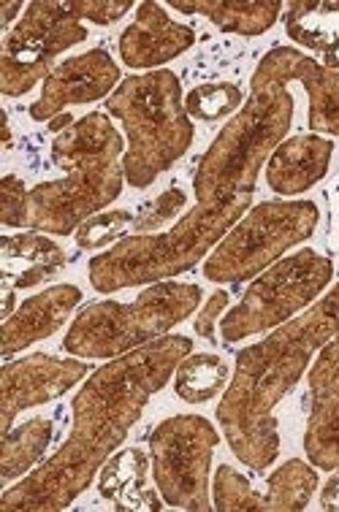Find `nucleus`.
<instances>
[{"label":"nucleus","mask_w":339,"mask_h":512,"mask_svg":"<svg viewBox=\"0 0 339 512\" xmlns=\"http://www.w3.org/2000/svg\"><path fill=\"white\" fill-rule=\"evenodd\" d=\"M74 122H76V120H74V117H71V114H68V112L57 114L55 120H49V128H47V131H49V133H55V136H60V133L68 131V128H71Z\"/></svg>","instance_id":"nucleus-34"},{"label":"nucleus","mask_w":339,"mask_h":512,"mask_svg":"<svg viewBox=\"0 0 339 512\" xmlns=\"http://www.w3.org/2000/svg\"><path fill=\"white\" fill-rule=\"evenodd\" d=\"M228 304H231V293H228V290H215V293L207 298V304L201 307V312L196 315V323H193L196 336L207 339L209 345H217V320L223 317Z\"/></svg>","instance_id":"nucleus-31"},{"label":"nucleus","mask_w":339,"mask_h":512,"mask_svg":"<svg viewBox=\"0 0 339 512\" xmlns=\"http://www.w3.org/2000/svg\"><path fill=\"white\" fill-rule=\"evenodd\" d=\"M150 458L139 447H125L114 453L98 472V494L125 512H158L163 499L150 488Z\"/></svg>","instance_id":"nucleus-18"},{"label":"nucleus","mask_w":339,"mask_h":512,"mask_svg":"<svg viewBox=\"0 0 339 512\" xmlns=\"http://www.w3.org/2000/svg\"><path fill=\"white\" fill-rule=\"evenodd\" d=\"M49 155L66 177L30 187L28 231L71 236L123 193L125 141L109 114L90 112L52 139Z\"/></svg>","instance_id":"nucleus-4"},{"label":"nucleus","mask_w":339,"mask_h":512,"mask_svg":"<svg viewBox=\"0 0 339 512\" xmlns=\"http://www.w3.org/2000/svg\"><path fill=\"white\" fill-rule=\"evenodd\" d=\"M337 334L339 282L302 315L236 353L234 374L217 404V423L231 453L253 472H266L277 461L283 445L277 407Z\"/></svg>","instance_id":"nucleus-3"},{"label":"nucleus","mask_w":339,"mask_h":512,"mask_svg":"<svg viewBox=\"0 0 339 512\" xmlns=\"http://www.w3.org/2000/svg\"><path fill=\"white\" fill-rule=\"evenodd\" d=\"M310 418L304 429V453L312 466L334 472L339 466V334L318 350L307 369Z\"/></svg>","instance_id":"nucleus-13"},{"label":"nucleus","mask_w":339,"mask_h":512,"mask_svg":"<svg viewBox=\"0 0 339 512\" xmlns=\"http://www.w3.org/2000/svg\"><path fill=\"white\" fill-rule=\"evenodd\" d=\"M133 220L136 215L128 209H112V212H98V215L87 217L74 233L76 247L87 252L104 250L109 244L114 247L117 242H123L125 233L131 231Z\"/></svg>","instance_id":"nucleus-27"},{"label":"nucleus","mask_w":339,"mask_h":512,"mask_svg":"<svg viewBox=\"0 0 339 512\" xmlns=\"http://www.w3.org/2000/svg\"><path fill=\"white\" fill-rule=\"evenodd\" d=\"M304 52L277 44L266 52L253 76L245 106L220 128L207 152L196 160L190 206L169 231L131 233L87 263L98 293L174 280L207 258L253 204L261 168L293 122L291 82H299Z\"/></svg>","instance_id":"nucleus-1"},{"label":"nucleus","mask_w":339,"mask_h":512,"mask_svg":"<svg viewBox=\"0 0 339 512\" xmlns=\"http://www.w3.org/2000/svg\"><path fill=\"white\" fill-rule=\"evenodd\" d=\"M55 439V423L49 418H30L19 423L17 429L3 431V447H0V477L3 483H17L41 466L49 445Z\"/></svg>","instance_id":"nucleus-21"},{"label":"nucleus","mask_w":339,"mask_h":512,"mask_svg":"<svg viewBox=\"0 0 339 512\" xmlns=\"http://www.w3.org/2000/svg\"><path fill=\"white\" fill-rule=\"evenodd\" d=\"M321 477L318 466L302 458H291L283 466H277L266 477L264 510L269 512H302L310 507V499L318 491Z\"/></svg>","instance_id":"nucleus-23"},{"label":"nucleus","mask_w":339,"mask_h":512,"mask_svg":"<svg viewBox=\"0 0 339 512\" xmlns=\"http://www.w3.org/2000/svg\"><path fill=\"white\" fill-rule=\"evenodd\" d=\"M299 84L310 98V131L321 136H339V71H331L307 55L299 71Z\"/></svg>","instance_id":"nucleus-22"},{"label":"nucleus","mask_w":339,"mask_h":512,"mask_svg":"<svg viewBox=\"0 0 339 512\" xmlns=\"http://www.w3.org/2000/svg\"><path fill=\"white\" fill-rule=\"evenodd\" d=\"M334 280V263L318 250H299L272 263L250 280L239 304L220 320V334L226 345L245 342L250 336L274 331L302 315Z\"/></svg>","instance_id":"nucleus-8"},{"label":"nucleus","mask_w":339,"mask_h":512,"mask_svg":"<svg viewBox=\"0 0 339 512\" xmlns=\"http://www.w3.org/2000/svg\"><path fill=\"white\" fill-rule=\"evenodd\" d=\"M283 25L296 47L310 49L321 66L339 71V0L285 3Z\"/></svg>","instance_id":"nucleus-19"},{"label":"nucleus","mask_w":339,"mask_h":512,"mask_svg":"<svg viewBox=\"0 0 339 512\" xmlns=\"http://www.w3.org/2000/svg\"><path fill=\"white\" fill-rule=\"evenodd\" d=\"M196 44V30L166 14L163 3L144 0L136 6V19L120 33V60L133 71H158Z\"/></svg>","instance_id":"nucleus-14"},{"label":"nucleus","mask_w":339,"mask_h":512,"mask_svg":"<svg viewBox=\"0 0 339 512\" xmlns=\"http://www.w3.org/2000/svg\"><path fill=\"white\" fill-rule=\"evenodd\" d=\"M334 215H337V228H339V179H337V187H334Z\"/></svg>","instance_id":"nucleus-35"},{"label":"nucleus","mask_w":339,"mask_h":512,"mask_svg":"<svg viewBox=\"0 0 339 512\" xmlns=\"http://www.w3.org/2000/svg\"><path fill=\"white\" fill-rule=\"evenodd\" d=\"M231 382V366L212 353H190L174 372V393L185 404H204L226 391Z\"/></svg>","instance_id":"nucleus-24"},{"label":"nucleus","mask_w":339,"mask_h":512,"mask_svg":"<svg viewBox=\"0 0 339 512\" xmlns=\"http://www.w3.org/2000/svg\"><path fill=\"white\" fill-rule=\"evenodd\" d=\"M0 285L28 290L66 269V250L41 231H22L0 239Z\"/></svg>","instance_id":"nucleus-17"},{"label":"nucleus","mask_w":339,"mask_h":512,"mask_svg":"<svg viewBox=\"0 0 339 512\" xmlns=\"http://www.w3.org/2000/svg\"><path fill=\"white\" fill-rule=\"evenodd\" d=\"M123 74L106 49H90L57 63L41 84V95L30 103V120L49 122L63 114L68 106L95 103L120 87Z\"/></svg>","instance_id":"nucleus-12"},{"label":"nucleus","mask_w":339,"mask_h":512,"mask_svg":"<svg viewBox=\"0 0 339 512\" xmlns=\"http://www.w3.org/2000/svg\"><path fill=\"white\" fill-rule=\"evenodd\" d=\"M190 353V336L166 334L98 366L71 401L74 426L66 442L44 464L0 494V510H68L128 439L147 401L166 388L179 361Z\"/></svg>","instance_id":"nucleus-2"},{"label":"nucleus","mask_w":339,"mask_h":512,"mask_svg":"<svg viewBox=\"0 0 339 512\" xmlns=\"http://www.w3.org/2000/svg\"><path fill=\"white\" fill-rule=\"evenodd\" d=\"M201 304L196 282H152L133 301H93L76 312L63 350L82 361H112L166 336Z\"/></svg>","instance_id":"nucleus-6"},{"label":"nucleus","mask_w":339,"mask_h":512,"mask_svg":"<svg viewBox=\"0 0 339 512\" xmlns=\"http://www.w3.org/2000/svg\"><path fill=\"white\" fill-rule=\"evenodd\" d=\"M28 185L17 174L0 179V223L6 228H28Z\"/></svg>","instance_id":"nucleus-29"},{"label":"nucleus","mask_w":339,"mask_h":512,"mask_svg":"<svg viewBox=\"0 0 339 512\" xmlns=\"http://www.w3.org/2000/svg\"><path fill=\"white\" fill-rule=\"evenodd\" d=\"M321 510L339 512V466L334 469V475L326 480L321 491Z\"/></svg>","instance_id":"nucleus-32"},{"label":"nucleus","mask_w":339,"mask_h":512,"mask_svg":"<svg viewBox=\"0 0 339 512\" xmlns=\"http://www.w3.org/2000/svg\"><path fill=\"white\" fill-rule=\"evenodd\" d=\"M212 504L217 512H261L264 494H258L245 475L234 466L220 464L212 477Z\"/></svg>","instance_id":"nucleus-26"},{"label":"nucleus","mask_w":339,"mask_h":512,"mask_svg":"<svg viewBox=\"0 0 339 512\" xmlns=\"http://www.w3.org/2000/svg\"><path fill=\"white\" fill-rule=\"evenodd\" d=\"M87 372L90 366L82 358H57L49 353L6 361L0 374V434L14 429V420L25 410L66 396L74 385L90 377Z\"/></svg>","instance_id":"nucleus-11"},{"label":"nucleus","mask_w":339,"mask_h":512,"mask_svg":"<svg viewBox=\"0 0 339 512\" xmlns=\"http://www.w3.org/2000/svg\"><path fill=\"white\" fill-rule=\"evenodd\" d=\"M166 6L182 11V14H201L215 28L247 38L264 36L266 30L274 28V22L285 11L283 3H277V0H215V3L169 0Z\"/></svg>","instance_id":"nucleus-20"},{"label":"nucleus","mask_w":339,"mask_h":512,"mask_svg":"<svg viewBox=\"0 0 339 512\" xmlns=\"http://www.w3.org/2000/svg\"><path fill=\"white\" fill-rule=\"evenodd\" d=\"M106 114L123 122L125 182L136 190L150 187L166 174L196 139V128L185 112L182 82L169 68L133 74L106 98Z\"/></svg>","instance_id":"nucleus-5"},{"label":"nucleus","mask_w":339,"mask_h":512,"mask_svg":"<svg viewBox=\"0 0 339 512\" xmlns=\"http://www.w3.org/2000/svg\"><path fill=\"white\" fill-rule=\"evenodd\" d=\"M22 9H28V6H22V3H3V19H0V25H3V36L11 30V22L17 19V14H22Z\"/></svg>","instance_id":"nucleus-33"},{"label":"nucleus","mask_w":339,"mask_h":512,"mask_svg":"<svg viewBox=\"0 0 339 512\" xmlns=\"http://www.w3.org/2000/svg\"><path fill=\"white\" fill-rule=\"evenodd\" d=\"M321 223V209L307 198L261 201L215 244L204 258V277L215 285L255 280L285 252L310 239Z\"/></svg>","instance_id":"nucleus-7"},{"label":"nucleus","mask_w":339,"mask_h":512,"mask_svg":"<svg viewBox=\"0 0 339 512\" xmlns=\"http://www.w3.org/2000/svg\"><path fill=\"white\" fill-rule=\"evenodd\" d=\"M185 206H188V193L182 187H169L136 212L131 231L139 233V236L169 231L171 225L177 223V217L185 212Z\"/></svg>","instance_id":"nucleus-28"},{"label":"nucleus","mask_w":339,"mask_h":512,"mask_svg":"<svg viewBox=\"0 0 339 512\" xmlns=\"http://www.w3.org/2000/svg\"><path fill=\"white\" fill-rule=\"evenodd\" d=\"M87 41V28L71 9V0H36L3 36L0 93L6 98L28 95L52 74V63L66 49Z\"/></svg>","instance_id":"nucleus-10"},{"label":"nucleus","mask_w":339,"mask_h":512,"mask_svg":"<svg viewBox=\"0 0 339 512\" xmlns=\"http://www.w3.org/2000/svg\"><path fill=\"white\" fill-rule=\"evenodd\" d=\"M79 304H82V288H76L71 282L44 288L28 301H22L17 312L9 320H3L0 355L9 361L14 353H22L25 347L36 345L41 339H49L66 326V320Z\"/></svg>","instance_id":"nucleus-15"},{"label":"nucleus","mask_w":339,"mask_h":512,"mask_svg":"<svg viewBox=\"0 0 339 512\" xmlns=\"http://www.w3.org/2000/svg\"><path fill=\"white\" fill-rule=\"evenodd\" d=\"M245 93L242 87L234 82H207L193 87L185 95V112L190 114V120L198 122H217L231 120L242 106H245Z\"/></svg>","instance_id":"nucleus-25"},{"label":"nucleus","mask_w":339,"mask_h":512,"mask_svg":"<svg viewBox=\"0 0 339 512\" xmlns=\"http://www.w3.org/2000/svg\"><path fill=\"white\" fill-rule=\"evenodd\" d=\"M71 9L79 19H90L95 25H114L133 9L131 0H71Z\"/></svg>","instance_id":"nucleus-30"},{"label":"nucleus","mask_w":339,"mask_h":512,"mask_svg":"<svg viewBox=\"0 0 339 512\" xmlns=\"http://www.w3.org/2000/svg\"><path fill=\"white\" fill-rule=\"evenodd\" d=\"M220 434L204 415H171L150 434L152 480L169 507L190 512L215 510L209 494L212 453Z\"/></svg>","instance_id":"nucleus-9"},{"label":"nucleus","mask_w":339,"mask_h":512,"mask_svg":"<svg viewBox=\"0 0 339 512\" xmlns=\"http://www.w3.org/2000/svg\"><path fill=\"white\" fill-rule=\"evenodd\" d=\"M334 158V141L321 133H299L277 144L266 160V185L272 193L293 198L326 179Z\"/></svg>","instance_id":"nucleus-16"}]
</instances>
